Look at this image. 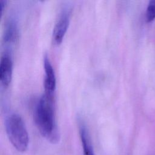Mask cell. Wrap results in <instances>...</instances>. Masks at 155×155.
<instances>
[{
	"label": "cell",
	"instance_id": "obj_1",
	"mask_svg": "<svg viewBox=\"0 0 155 155\" xmlns=\"http://www.w3.org/2000/svg\"><path fill=\"white\" fill-rule=\"evenodd\" d=\"M34 120L41 135L55 143L59 140V133L55 119L54 96L44 93L39 99L34 111Z\"/></svg>",
	"mask_w": 155,
	"mask_h": 155
},
{
	"label": "cell",
	"instance_id": "obj_2",
	"mask_svg": "<svg viewBox=\"0 0 155 155\" xmlns=\"http://www.w3.org/2000/svg\"><path fill=\"white\" fill-rule=\"evenodd\" d=\"M5 127L8 138L13 147L19 152L28 148L29 137L25 123L18 113L10 114L5 119Z\"/></svg>",
	"mask_w": 155,
	"mask_h": 155
},
{
	"label": "cell",
	"instance_id": "obj_3",
	"mask_svg": "<svg viewBox=\"0 0 155 155\" xmlns=\"http://www.w3.org/2000/svg\"><path fill=\"white\" fill-rule=\"evenodd\" d=\"M71 12L70 8L64 9L61 13L53 30L52 38L53 42L59 44L65 34L70 20Z\"/></svg>",
	"mask_w": 155,
	"mask_h": 155
},
{
	"label": "cell",
	"instance_id": "obj_4",
	"mask_svg": "<svg viewBox=\"0 0 155 155\" xmlns=\"http://www.w3.org/2000/svg\"><path fill=\"white\" fill-rule=\"evenodd\" d=\"M44 66L45 71L44 78V93L51 96H54L56 89V76L54 68L47 55L44 56Z\"/></svg>",
	"mask_w": 155,
	"mask_h": 155
},
{
	"label": "cell",
	"instance_id": "obj_5",
	"mask_svg": "<svg viewBox=\"0 0 155 155\" xmlns=\"http://www.w3.org/2000/svg\"><path fill=\"white\" fill-rule=\"evenodd\" d=\"M13 62L10 54L5 53L0 61V81L4 87H7L12 80Z\"/></svg>",
	"mask_w": 155,
	"mask_h": 155
},
{
	"label": "cell",
	"instance_id": "obj_6",
	"mask_svg": "<svg viewBox=\"0 0 155 155\" xmlns=\"http://www.w3.org/2000/svg\"><path fill=\"white\" fill-rule=\"evenodd\" d=\"M79 130L84 155H94L90 134L84 123H79Z\"/></svg>",
	"mask_w": 155,
	"mask_h": 155
},
{
	"label": "cell",
	"instance_id": "obj_7",
	"mask_svg": "<svg viewBox=\"0 0 155 155\" xmlns=\"http://www.w3.org/2000/svg\"><path fill=\"white\" fill-rule=\"evenodd\" d=\"M4 35L5 42H12L15 41L18 35V28L15 21H10L8 22L5 28Z\"/></svg>",
	"mask_w": 155,
	"mask_h": 155
},
{
	"label": "cell",
	"instance_id": "obj_8",
	"mask_svg": "<svg viewBox=\"0 0 155 155\" xmlns=\"http://www.w3.org/2000/svg\"><path fill=\"white\" fill-rule=\"evenodd\" d=\"M145 18L147 22H150L155 19V0L149 2L146 10Z\"/></svg>",
	"mask_w": 155,
	"mask_h": 155
},
{
	"label": "cell",
	"instance_id": "obj_9",
	"mask_svg": "<svg viewBox=\"0 0 155 155\" xmlns=\"http://www.w3.org/2000/svg\"><path fill=\"white\" fill-rule=\"evenodd\" d=\"M6 0H0V12H1V15H2L3 10L5 8V6L6 5Z\"/></svg>",
	"mask_w": 155,
	"mask_h": 155
}]
</instances>
